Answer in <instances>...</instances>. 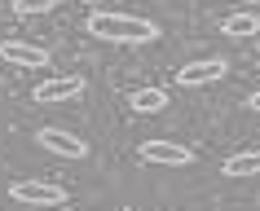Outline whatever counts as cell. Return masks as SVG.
Masks as SVG:
<instances>
[{
	"label": "cell",
	"mask_w": 260,
	"mask_h": 211,
	"mask_svg": "<svg viewBox=\"0 0 260 211\" xmlns=\"http://www.w3.org/2000/svg\"><path fill=\"white\" fill-rule=\"evenodd\" d=\"M128 106H133L137 114H159L168 106V93L164 88H137V93L128 97Z\"/></svg>",
	"instance_id": "obj_9"
},
{
	"label": "cell",
	"mask_w": 260,
	"mask_h": 211,
	"mask_svg": "<svg viewBox=\"0 0 260 211\" xmlns=\"http://www.w3.org/2000/svg\"><path fill=\"white\" fill-rule=\"evenodd\" d=\"M225 62L220 57H203V62H190V66L177 70V84L181 88H203V84H216V79H225Z\"/></svg>",
	"instance_id": "obj_5"
},
{
	"label": "cell",
	"mask_w": 260,
	"mask_h": 211,
	"mask_svg": "<svg viewBox=\"0 0 260 211\" xmlns=\"http://www.w3.org/2000/svg\"><path fill=\"white\" fill-rule=\"evenodd\" d=\"M220 31L234 35V40H251V35H260V18L247 14V9H238V14H230L225 22H220Z\"/></svg>",
	"instance_id": "obj_8"
},
{
	"label": "cell",
	"mask_w": 260,
	"mask_h": 211,
	"mask_svg": "<svg viewBox=\"0 0 260 211\" xmlns=\"http://www.w3.org/2000/svg\"><path fill=\"white\" fill-rule=\"evenodd\" d=\"M88 5H97V0H88Z\"/></svg>",
	"instance_id": "obj_13"
},
{
	"label": "cell",
	"mask_w": 260,
	"mask_h": 211,
	"mask_svg": "<svg viewBox=\"0 0 260 211\" xmlns=\"http://www.w3.org/2000/svg\"><path fill=\"white\" fill-rule=\"evenodd\" d=\"M225 176H260V150H243V154L225 158Z\"/></svg>",
	"instance_id": "obj_10"
},
{
	"label": "cell",
	"mask_w": 260,
	"mask_h": 211,
	"mask_svg": "<svg viewBox=\"0 0 260 211\" xmlns=\"http://www.w3.org/2000/svg\"><path fill=\"white\" fill-rule=\"evenodd\" d=\"M247 106H251V110L260 114V93H251V97H247Z\"/></svg>",
	"instance_id": "obj_12"
},
{
	"label": "cell",
	"mask_w": 260,
	"mask_h": 211,
	"mask_svg": "<svg viewBox=\"0 0 260 211\" xmlns=\"http://www.w3.org/2000/svg\"><path fill=\"white\" fill-rule=\"evenodd\" d=\"M36 141H40L49 154H62V158H84V154H88V145H84L80 137L62 132V128H40V132H36Z\"/></svg>",
	"instance_id": "obj_7"
},
{
	"label": "cell",
	"mask_w": 260,
	"mask_h": 211,
	"mask_svg": "<svg viewBox=\"0 0 260 211\" xmlns=\"http://www.w3.org/2000/svg\"><path fill=\"white\" fill-rule=\"evenodd\" d=\"M84 31L97 35V40H106V44H150V40H159V27H154L150 18H137V14H102V9L88 14Z\"/></svg>",
	"instance_id": "obj_1"
},
{
	"label": "cell",
	"mask_w": 260,
	"mask_h": 211,
	"mask_svg": "<svg viewBox=\"0 0 260 211\" xmlns=\"http://www.w3.org/2000/svg\"><path fill=\"white\" fill-rule=\"evenodd\" d=\"M141 163H154V167H185L194 163V150L181 145V141H141Z\"/></svg>",
	"instance_id": "obj_3"
},
{
	"label": "cell",
	"mask_w": 260,
	"mask_h": 211,
	"mask_svg": "<svg viewBox=\"0 0 260 211\" xmlns=\"http://www.w3.org/2000/svg\"><path fill=\"white\" fill-rule=\"evenodd\" d=\"M9 198L22 202V207H62L67 202V189L53 181H14L9 185Z\"/></svg>",
	"instance_id": "obj_2"
},
{
	"label": "cell",
	"mask_w": 260,
	"mask_h": 211,
	"mask_svg": "<svg viewBox=\"0 0 260 211\" xmlns=\"http://www.w3.org/2000/svg\"><path fill=\"white\" fill-rule=\"evenodd\" d=\"M0 62H14V66H27V70H44L49 66V49L22 44V40H0Z\"/></svg>",
	"instance_id": "obj_6"
},
{
	"label": "cell",
	"mask_w": 260,
	"mask_h": 211,
	"mask_svg": "<svg viewBox=\"0 0 260 211\" xmlns=\"http://www.w3.org/2000/svg\"><path fill=\"white\" fill-rule=\"evenodd\" d=\"M84 93V75H53V79H44V84H36V93H31V101L36 106H57V101H71Z\"/></svg>",
	"instance_id": "obj_4"
},
{
	"label": "cell",
	"mask_w": 260,
	"mask_h": 211,
	"mask_svg": "<svg viewBox=\"0 0 260 211\" xmlns=\"http://www.w3.org/2000/svg\"><path fill=\"white\" fill-rule=\"evenodd\" d=\"M62 0H14V14L18 18H31V14H49V9H57Z\"/></svg>",
	"instance_id": "obj_11"
}]
</instances>
